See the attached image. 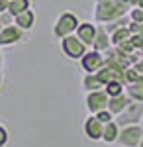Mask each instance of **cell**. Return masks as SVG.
I'll list each match as a JSON object with an SVG mask.
<instances>
[{
	"label": "cell",
	"mask_w": 143,
	"mask_h": 147,
	"mask_svg": "<svg viewBox=\"0 0 143 147\" xmlns=\"http://www.w3.org/2000/svg\"><path fill=\"white\" fill-rule=\"evenodd\" d=\"M127 10H132V8L127 4H123L121 0L98 2V6H96V20L98 22H112V20H118L121 16H125Z\"/></svg>",
	"instance_id": "cell-1"
},
{
	"label": "cell",
	"mask_w": 143,
	"mask_h": 147,
	"mask_svg": "<svg viewBox=\"0 0 143 147\" xmlns=\"http://www.w3.org/2000/svg\"><path fill=\"white\" fill-rule=\"evenodd\" d=\"M63 49H65V53L71 59H78V57H84L86 55V45L75 37V35H67L63 37Z\"/></svg>",
	"instance_id": "cell-2"
},
{
	"label": "cell",
	"mask_w": 143,
	"mask_h": 147,
	"mask_svg": "<svg viewBox=\"0 0 143 147\" xmlns=\"http://www.w3.org/2000/svg\"><path fill=\"white\" fill-rule=\"evenodd\" d=\"M141 139H143V129L139 127V125H133V124L127 125V127L120 134V137H118V141H120L121 145H125V147L139 145Z\"/></svg>",
	"instance_id": "cell-3"
},
{
	"label": "cell",
	"mask_w": 143,
	"mask_h": 147,
	"mask_svg": "<svg viewBox=\"0 0 143 147\" xmlns=\"http://www.w3.org/2000/svg\"><path fill=\"white\" fill-rule=\"evenodd\" d=\"M78 28V22L77 18L73 16V14H63L59 20H57V26H55V34L59 35V37H67V35H71L75 30Z\"/></svg>",
	"instance_id": "cell-4"
},
{
	"label": "cell",
	"mask_w": 143,
	"mask_h": 147,
	"mask_svg": "<svg viewBox=\"0 0 143 147\" xmlns=\"http://www.w3.org/2000/svg\"><path fill=\"white\" fill-rule=\"evenodd\" d=\"M104 65H106V59L100 55V51H96V49L82 57V67L86 69L88 73H98Z\"/></svg>",
	"instance_id": "cell-5"
},
{
	"label": "cell",
	"mask_w": 143,
	"mask_h": 147,
	"mask_svg": "<svg viewBox=\"0 0 143 147\" xmlns=\"http://www.w3.org/2000/svg\"><path fill=\"white\" fill-rule=\"evenodd\" d=\"M143 118V104H130L127 110H123L120 116V124L121 125H132L135 122H139Z\"/></svg>",
	"instance_id": "cell-6"
},
{
	"label": "cell",
	"mask_w": 143,
	"mask_h": 147,
	"mask_svg": "<svg viewBox=\"0 0 143 147\" xmlns=\"http://www.w3.org/2000/svg\"><path fill=\"white\" fill-rule=\"evenodd\" d=\"M110 104V94L108 92H102V90H96L92 92L90 96H88V108L92 110V112H102L106 106Z\"/></svg>",
	"instance_id": "cell-7"
},
{
	"label": "cell",
	"mask_w": 143,
	"mask_h": 147,
	"mask_svg": "<svg viewBox=\"0 0 143 147\" xmlns=\"http://www.w3.org/2000/svg\"><path fill=\"white\" fill-rule=\"evenodd\" d=\"M96 32H98L96 26H92V24H80L77 28V37L84 45H92L94 39H96Z\"/></svg>",
	"instance_id": "cell-8"
},
{
	"label": "cell",
	"mask_w": 143,
	"mask_h": 147,
	"mask_svg": "<svg viewBox=\"0 0 143 147\" xmlns=\"http://www.w3.org/2000/svg\"><path fill=\"white\" fill-rule=\"evenodd\" d=\"M94 49L96 51H108L112 45V37L110 34L106 32V28H98V32H96V39H94Z\"/></svg>",
	"instance_id": "cell-9"
},
{
	"label": "cell",
	"mask_w": 143,
	"mask_h": 147,
	"mask_svg": "<svg viewBox=\"0 0 143 147\" xmlns=\"http://www.w3.org/2000/svg\"><path fill=\"white\" fill-rule=\"evenodd\" d=\"M20 37H22L20 28H16V26H8V28H4V30L0 32V45L14 43V41H18Z\"/></svg>",
	"instance_id": "cell-10"
},
{
	"label": "cell",
	"mask_w": 143,
	"mask_h": 147,
	"mask_svg": "<svg viewBox=\"0 0 143 147\" xmlns=\"http://www.w3.org/2000/svg\"><path fill=\"white\" fill-rule=\"evenodd\" d=\"M127 106H130V98L123 96V92L118 94V96H110V104H108V108H110L112 114H121Z\"/></svg>",
	"instance_id": "cell-11"
},
{
	"label": "cell",
	"mask_w": 143,
	"mask_h": 147,
	"mask_svg": "<svg viewBox=\"0 0 143 147\" xmlns=\"http://www.w3.org/2000/svg\"><path fill=\"white\" fill-rule=\"evenodd\" d=\"M86 131L92 139H98V137L104 136V127H102V122L98 118H90V122L86 124Z\"/></svg>",
	"instance_id": "cell-12"
},
{
	"label": "cell",
	"mask_w": 143,
	"mask_h": 147,
	"mask_svg": "<svg viewBox=\"0 0 143 147\" xmlns=\"http://www.w3.org/2000/svg\"><path fill=\"white\" fill-rule=\"evenodd\" d=\"M26 10H30V0H10V4H8V12L14 18Z\"/></svg>",
	"instance_id": "cell-13"
},
{
	"label": "cell",
	"mask_w": 143,
	"mask_h": 147,
	"mask_svg": "<svg viewBox=\"0 0 143 147\" xmlns=\"http://www.w3.org/2000/svg\"><path fill=\"white\" fill-rule=\"evenodd\" d=\"M16 26L18 28H24V30H30L33 26V12L32 10H26L22 14L16 16Z\"/></svg>",
	"instance_id": "cell-14"
},
{
	"label": "cell",
	"mask_w": 143,
	"mask_h": 147,
	"mask_svg": "<svg viewBox=\"0 0 143 147\" xmlns=\"http://www.w3.org/2000/svg\"><path fill=\"white\" fill-rule=\"evenodd\" d=\"M110 37H112V43H114V45H120V43L127 41V39L132 37V32H130V28H121L118 32H114Z\"/></svg>",
	"instance_id": "cell-15"
},
{
	"label": "cell",
	"mask_w": 143,
	"mask_h": 147,
	"mask_svg": "<svg viewBox=\"0 0 143 147\" xmlns=\"http://www.w3.org/2000/svg\"><path fill=\"white\" fill-rule=\"evenodd\" d=\"M127 94H130V98H133L135 102H143V84L132 82L130 88H127Z\"/></svg>",
	"instance_id": "cell-16"
},
{
	"label": "cell",
	"mask_w": 143,
	"mask_h": 147,
	"mask_svg": "<svg viewBox=\"0 0 143 147\" xmlns=\"http://www.w3.org/2000/svg\"><path fill=\"white\" fill-rule=\"evenodd\" d=\"M104 139L106 141H116L118 137H120V131H118V125L114 124V122H110V124H106V127H104Z\"/></svg>",
	"instance_id": "cell-17"
},
{
	"label": "cell",
	"mask_w": 143,
	"mask_h": 147,
	"mask_svg": "<svg viewBox=\"0 0 143 147\" xmlns=\"http://www.w3.org/2000/svg\"><path fill=\"white\" fill-rule=\"evenodd\" d=\"M106 92H108L110 96H118V94H121V92H123L121 80H118V79H112L110 82L106 84Z\"/></svg>",
	"instance_id": "cell-18"
},
{
	"label": "cell",
	"mask_w": 143,
	"mask_h": 147,
	"mask_svg": "<svg viewBox=\"0 0 143 147\" xmlns=\"http://www.w3.org/2000/svg\"><path fill=\"white\" fill-rule=\"evenodd\" d=\"M130 20L132 22H137V24H143V8H139V6L132 8L130 10Z\"/></svg>",
	"instance_id": "cell-19"
},
{
	"label": "cell",
	"mask_w": 143,
	"mask_h": 147,
	"mask_svg": "<svg viewBox=\"0 0 143 147\" xmlns=\"http://www.w3.org/2000/svg\"><path fill=\"white\" fill-rule=\"evenodd\" d=\"M130 32L132 34H135V35H141L143 37V24H137V22H130Z\"/></svg>",
	"instance_id": "cell-20"
},
{
	"label": "cell",
	"mask_w": 143,
	"mask_h": 147,
	"mask_svg": "<svg viewBox=\"0 0 143 147\" xmlns=\"http://www.w3.org/2000/svg\"><path fill=\"white\" fill-rule=\"evenodd\" d=\"M96 118H98L102 124H110V122H112V112H108V110H102V112L96 114Z\"/></svg>",
	"instance_id": "cell-21"
},
{
	"label": "cell",
	"mask_w": 143,
	"mask_h": 147,
	"mask_svg": "<svg viewBox=\"0 0 143 147\" xmlns=\"http://www.w3.org/2000/svg\"><path fill=\"white\" fill-rule=\"evenodd\" d=\"M133 67L137 69V71H139V73H143V55L139 57V61H137V63H135V65H133Z\"/></svg>",
	"instance_id": "cell-22"
},
{
	"label": "cell",
	"mask_w": 143,
	"mask_h": 147,
	"mask_svg": "<svg viewBox=\"0 0 143 147\" xmlns=\"http://www.w3.org/2000/svg\"><path fill=\"white\" fill-rule=\"evenodd\" d=\"M137 6H139V8H143V0H137Z\"/></svg>",
	"instance_id": "cell-23"
},
{
	"label": "cell",
	"mask_w": 143,
	"mask_h": 147,
	"mask_svg": "<svg viewBox=\"0 0 143 147\" xmlns=\"http://www.w3.org/2000/svg\"><path fill=\"white\" fill-rule=\"evenodd\" d=\"M139 147H143V139H141V143H139Z\"/></svg>",
	"instance_id": "cell-24"
},
{
	"label": "cell",
	"mask_w": 143,
	"mask_h": 147,
	"mask_svg": "<svg viewBox=\"0 0 143 147\" xmlns=\"http://www.w3.org/2000/svg\"><path fill=\"white\" fill-rule=\"evenodd\" d=\"M96 2H106V0H96Z\"/></svg>",
	"instance_id": "cell-25"
},
{
	"label": "cell",
	"mask_w": 143,
	"mask_h": 147,
	"mask_svg": "<svg viewBox=\"0 0 143 147\" xmlns=\"http://www.w3.org/2000/svg\"><path fill=\"white\" fill-rule=\"evenodd\" d=\"M141 124H143V118H141Z\"/></svg>",
	"instance_id": "cell-26"
}]
</instances>
